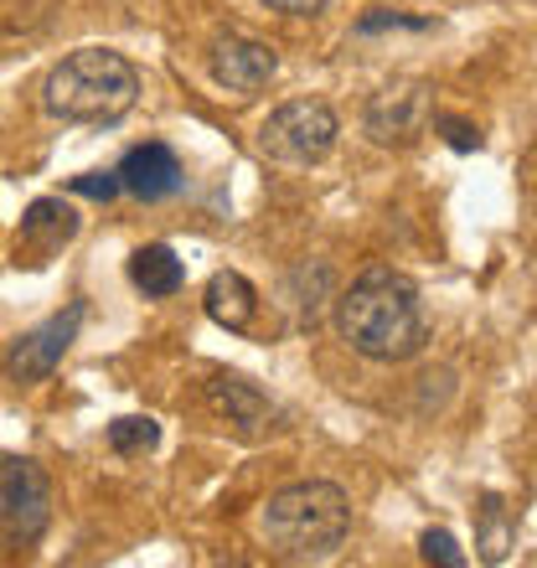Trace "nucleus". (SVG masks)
<instances>
[{"mask_svg":"<svg viewBox=\"0 0 537 568\" xmlns=\"http://www.w3.org/2000/svg\"><path fill=\"white\" fill-rule=\"evenodd\" d=\"M280 58H274V47L268 42H254V37H239V31H227L212 42V78L223 83L227 93H259L268 89V78H274Z\"/></svg>","mask_w":537,"mask_h":568,"instance_id":"6e6552de","label":"nucleus"},{"mask_svg":"<svg viewBox=\"0 0 537 568\" xmlns=\"http://www.w3.org/2000/svg\"><path fill=\"white\" fill-rule=\"evenodd\" d=\"M134 99H140V73L124 52L109 47H83L62 58L42 89L47 114L62 124H114L134 109Z\"/></svg>","mask_w":537,"mask_h":568,"instance_id":"7ed1b4c3","label":"nucleus"},{"mask_svg":"<svg viewBox=\"0 0 537 568\" xmlns=\"http://www.w3.org/2000/svg\"><path fill=\"white\" fill-rule=\"evenodd\" d=\"M383 27H429V21H414V16H362V27L357 31H383Z\"/></svg>","mask_w":537,"mask_h":568,"instance_id":"a211bd4d","label":"nucleus"},{"mask_svg":"<svg viewBox=\"0 0 537 568\" xmlns=\"http://www.w3.org/2000/svg\"><path fill=\"white\" fill-rule=\"evenodd\" d=\"M130 280L140 284L150 300H165L186 284V264H181L165 243H145V248H134V258H130Z\"/></svg>","mask_w":537,"mask_h":568,"instance_id":"ddd939ff","label":"nucleus"},{"mask_svg":"<svg viewBox=\"0 0 537 568\" xmlns=\"http://www.w3.org/2000/svg\"><path fill=\"white\" fill-rule=\"evenodd\" d=\"M434 120V130L449 140L455 150H476L480 145V135H476V124H465V120H455V114H429Z\"/></svg>","mask_w":537,"mask_h":568,"instance_id":"dca6fc26","label":"nucleus"},{"mask_svg":"<svg viewBox=\"0 0 537 568\" xmlns=\"http://www.w3.org/2000/svg\"><path fill=\"white\" fill-rule=\"evenodd\" d=\"M78 239V212L58 196H42V202H31L27 217H21V233H16V264L27 258V264H47V258H58L68 243Z\"/></svg>","mask_w":537,"mask_h":568,"instance_id":"1a4fd4ad","label":"nucleus"},{"mask_svg":"<svg viewBox=\"0 0 537 568\" xmlns=\"http://www.w3.org/2000/svg\"><path fill=\"white\" fill-rule=\"evenodd\" d=\"M434 114V89L429 83H393V89L373 93L362 109V130L373 145H414L429 130Z\"/></svg>","mask_w":537,"mask_h":568,"instance_id":"423d86ee","label":"nucleus"},{"mask_svg":"<svg viewBox=\"0 0 537 568\" xmlns=\"http://www.w3.org/2000/svg\"><path fill=\"white\" fill-rule=\"evenodd\" d=\"M114 176H120V192L140 196V202H165V196H176V186H181V161L171 145L145 140V145H134L130 155H124Z\"/></svg>","mask_w":537,"mask_h":568,"instance_id":"9d476101","label":"nucleus"},{"mask_svg":"<svg viewBox=\"0 0 537 568\" xmlns=\"http://www.w3.org/2000/svg\"><path fill=\"white\" fill-rule=\"evenodd\" d=\"M155 439H161V424L140 419V414L109 424V445L120 449V455H145V449H155Z\"/></svg>","mask_w":537,"mask_h":568,"instance_id":"4468645a","label":"nucleus"},{"mask_svg":"<svg viewBox=\"0 0 537 568\" xmlns=\"http://www.w3.org/2000/svg\"><path fill=\"white\" fill-rule=\"evenodd\" d=\"M207 315L217 321V326H227V331H243L259 315V290L243 280L239 270L212 274V284H207Z\"/></svg>","mask_w":537,"mask_h":568,"instance_id":"f8f14e48","label":"nucleus"},{"mask_svg":"<svg viewBox=\"0 0 537 568\" xmlns=\"http://www.w3.org/2000/svg\"><path fill=\"white\" fill-rule=\"evenodd\" d=\"M52 523V480L37 460H6L0 465V527L6 538L31 548Z\"/></svg>","mask_w":537,"mask_h":568,"instance_id":"39448f33","label":"nucleus"},{"mask_svg":"<svg viewBox=\"0 0 537 568\" xmlns=\"http://www.w3.org/2000/svg\"><path fill=\"white\" fill-rule=\"evenodd\" d=\"M346 532H352V501L336 480H295L259 511V538L280 564H326Z\"/></svg>","mask_w":537,"mask_h":568,"instance_id":"f03ea898","label":"nucleus"},{"mask_svg":"<svg viewBox=\"0 0 537 568\" xmlns=\"http://www.w3.org/2000/svg\"><path fill=\"white\" fill-rule=\"evenodd\" d=\"M336 331L367 362H408L429 342V315L408 274L367 270L336 300Z\"/></svg>","mask_w":537,"mask_h":568,"instance_id":"f257e3e1","label":"nucleus"},{"mask_svg":"<svg viewBox=\"0 0 537 568\" xmlns=\"http://www.w3.org/2000/svg\"><path fill=\"white\" fill-rule=\"evenodd\" d=\"M268 11H284V16H315L326 0H264Z\"/></svg>","mask_w":537,"mask_h":568,"instance_id":"6ab92c4d","label":"nucleus"},{"mask_svg":"<svg viewBox=\"0 0 537 568\" xmlns=\"http://www.w3.org/2000/svg\"><path fill=\"white\" fill-rule=\"evenodd\" d=\"M342 135V120L326 99H290L259 124V150L280 165H315L326 161Z\"/></svg>","mask_w":537,"mask_h":568,"instance_id":"20e7f679","label":"nucleus"},{"mask_svg":"<svg viewBox=\"0 0 537 568\" xmlns=\"http://www.w3.org/2000/svg\"><path fill=\"white\" fill-rule=\"evenodd\" d=\"M418 548H424V558L429 564H445V568H465V554H460V542L449 538L445 527H429L424 538H418Z\"/></svg>","mask_w":537,"mask_h":568,"instance_id":"2eb2a0df","label":"nucleus"},{"mask_svg":"<svg viewBox=\"0 0 537 568\" xmlns=\"http://www.w3.org/2000/svg\"><path fill=\"white\" fill-rule=\"evenodd\" d=\"M73 192L93 196V202H109V196H120V176L114 171H89V176H73Z\"/></svg>","mask_w":537,"mask_h":568,"instance_id":"f3484780","label":"nucleus"},{"mask_svg":"<svg viewBox=\"0 0 537 568\" xmlns=\"http://www.w3.org/2000/svg\"><path fill=\"white\" fill-rule=\"evenodd\" d=\"M207 404L223 414L227 424H239L243 434H264L274 424V404L264 393L249 383V377H233V373H217L207 383Z\"/></svg>","mask_w":537,"mask_h":568,"instance_id":"9b49d317","label":"nucleus"},{"mask_svg":"<svg viewBox=\"0 0 537 568\" xmlns=\"http://www.w3.org/2000/svg\"><path fill=\"white\" fill-rule=\"evenodd\" d=\"M78 331H83V305H68L62 315H52V321H42L37 331H27V336L11 346V357H6L11 383H42V377H52L58 362L68 357V346L78 342Z\"/></svg>","mask_w":537,"mask_h":568,"instance_id":"0eeeda50","label":"nucleus"}]
</instances>
